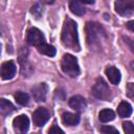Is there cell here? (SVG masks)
<instances>
[{"label": "cell", "mask_w": 134, "mask_h": 134, "mask_svg": "<svg viewBox=\"0 0 134 134\" xmlns=\"http://www.w3.org/2000/svg\"><path fill=\"white\" fill-rule=\"evenodd\" d=\"M19 62L21 64V71H22V73L25 74V75H29L32 72V68H31V65L28 63L27 58L25 55H20Z\"/></svg>", "instance_id": "cell-19"}, {"label": "cell", "mask_w": 134, "mask_h": 134, "mask_svg": "<svg viewBox=\"0 0 134 134\" xmlns=\"http://www.w3.org/2000/svg\"><path fill=\"white\" fill-rule=\"evenodd\" d=\"M13 128L16 134H25L29 128V119L25 114H21L14 118Z\"/></svg>", "instance_id": "cell-7"}, {"label": "cell", "mask_w": 134, "mask_h": 134, "mask_svg": "<svg viewBox=\"0 0 134 134\" xmlns=\"http://www.w3.org/2000/svg\"><path fill=\"white\" fill-rule=\"evenodd\" d=\"M49 119V112L46 108L39 107L32 114V121L37 127H42Z\"/></svg>", "instance_id": "cell-8"}, {"label": "cell", "mask_w": 134, "mask_h": 134, "mask_svg": "<svg viewBox=\"0 0 134 134\" xmlns=\"http://www.w3.org/2000/svg\"><path fill=\"white\" fill-rule=\"evenodd\" d=\"M122 129L126 134H134V125L131 121H124L122 122Z\"/></svg>", "instance_id": "cell-21"}, {"label": "cell", "mask_w": 134, "mask_h": 134, "mask_svg": "<svg viewBox=\"0 0 134 134\" xmlns=\"http://www.w3.org/2000/svg\"><path fill=\"white\" fill-rule=\"evenodd\" d=\"M30 12H31V14H34L37 18H39V17H40V15L42 14V9L39 7V4H38V3H37V4H35V5L31 7V10H30Z\"/></svg>", "instance_id": "cell-25"}, {"label": "cell", "mask_w": 134, "mask_h": 134, "mask_svg": "<svg viewBox=\"0 0 134 134\" xmlns=\"http://www.w3.org/2000/svg\"><path fill=\"white\" fill-rule=\"evenodd\" d=\"M105 72H106V75H107V77L109 79V81H110L111 84H113V85L119 84L120 79H121V75H120V71H119L116 67H114V66H109V67L106 68Z\"/></svg>", "instance_id": "cell-11"}, {"label": "cell", "mask_w": 134, "mask_h": 134, "mask_svg": "<svg viewBox=\"0 0 134 134\" xmlns=\"http://www.w3.org/2000/svg\"><path fill=\"white\" fill-rule=\"evenodd\" d=\"M92 94L94 97L98 99H106L109 97L110 88L108 84L104 81L103 77H97L93 87H92Z\"/></svg>", "instance_id": "cell-4"}, {"label": "cell", "mask_w": 134, "mask_h": 134, "mask_svg": "<svg viewBox=\"0 0 134 134\" xmlns=\"http://www.w3.org/2000/svg\"><path fill=\"white\" fill-rule=\"evenodd\" d=\"M38 50H39V52H41V53H43L45 55H48V57H54L55 52H57L55 48L52 45L47 44V43H44L41 46H39Z\"/></svg>", "instance_id": "cell-18"}, {"label": "cell", "mask_w": 134, "mask_h": 134, "mask_svg": "<svg viewBox=\"0 0 134 134\" xmlns=\"http://www.w3.org/2000/svg\"><path fill=\"white\" fill-rule=\"evenodd\" d=\"M61 68L64 73L71 77H76L80 74V66L77 59L70 53H66L63 55L61 61Z\"/></svg>", "instance_id": "cell-2"}, {"label": "cell", "mask_w": 134, "mask_h": 134, "mask_svg": "<svg viewBox=\"0 0 134 134\" xmlns=\"http://www.w3.org/2000/svg\"><path fill=\"white\" fill-rule=\"evenodd\" d=\"M100 132L103 134H119L118 131L112 126H103V127H100Z\"/></svg>", "instance_id": "cell-22"}, {"label": "cell", "mask_w": 134, "mask_h": 134, "mask_svg": "<svg viewBox=\"0 0 134 134\" xmlns=\"http://www.w3.org/2000/svg\"><path fill=\"white\" fill-rule=\"evenodd\" d=\"M127 95L134 100V83H129L127 85Z\"/></svg>", "instance_id": "cell-23"}, {"label": "cell", "mask_w": 134, "mask_h": 134, "mask_svg": "<svg viewBox=\"0 0 134 134\" xmlns=\"http://www.w3.org/2000/svg\"><path fill=\"white\" fill-rule=\"evenodd\" d=\"M115 10L120 16L128 17L134 14V1L132 0H117L114 3Z\"/></svg>", "instance_id": "cell-5"}, {"label": "cell", "mask_w": 134, "mask_h": 134, "mask_svg": "<svg viewBox=\"0 0 134 134\" xmlns=\"http://www.w3.org/2000/svg\"><path fill=\"white\" fill-rule=\"evenodd\" d=\"M117 112H118V115L120 117H128L131 115L132 113V107L129 103L127 102H121L119 105H118V108H117Z\"/></svg>", "instance_id": "cell-14"}, {"label": "cell", "mask_w": 134, "mask_h": 134, "mask_svg": "<svg viewBox=\"0 0 134 134\" xmlns=\"http://www.w3.org/2000/svg\"><path fill=\"white\" fill-rule=\"evenodd\" d=\"M126 41H127L128 45L130 46V48L132 49V51L134 52V40H132V39H130V38H126Z\"/></svg>", "instance_id": "cell-26"}, {"label": "cell", "mask_w": 134, "mask_h": 134, "mask_svg": "<svg viewBox=\"0 0 134 134\" xmlns=\"http://www.w3.org/2000/svg\"><path fill=\"white\" fill-rule=\"evenodd\" d=\"M47 90H48L47 85L45 83H40V84H38V85L32 87V89H31L32 97L37 102H44L46 99Z\"/></svg>", "instance_id": "cell-9"}, {"label": "cell", "mask_w": 134, "mask_h": 134, "mask_svg": "<svg viewBox=\"0 0 134 134\" xmlns=\"http://www.w3.org/2000/svg\"><path fill=\"white\" fill-rule=\"evenodd\" d=\"M69 8L76 16H83L86 12L85 7L83 6V3L80 2V1H71L69 3Z\"/></svg>", "instance_id": "cell-15"}, {"label": "cell", "mask_w": 134, "mask_h": 134, "mask_svg": "<svg viewBox=\"0 0 134 134\" xmlns=\"http://www.w3.org/2000/svg\"><path fill=\"white\" fill-rule=\"evenodd\" d=\"M115 117V113L111 110V109H103L99 113H98V118L100 121L103 122H108L113 120Z\"/></svg>", "instance_id": "cell-17"}, {"label": "cell", "mask_w": 134, "mask_h": 134, "mask_svg": "<svg viewBox=\"0 0 134 134\" xmlns=\"http://www.w3.org/2000/svg\"><path fill=\"white\" fill-rule=\"evenodd\" d=\"M15 99L21 106H27L28 103H29V96H28V94L26 92H23V91H17L15 93Z\"/></svg>", "instance_id": "cell-20"}, {"label": "cell", "mask_w": 134, "mask_h": 134, "mask_svg": "<svg viewBox=\"0 0 134 134\" xmlns=\"http://www.w3.org/2000/svg\"><path fill=\"white\" fill-rule=\"evenodd\" d=\"M61 42L65 47L80 51L81 47L77 35V24L72 19L65 20L61 34Z\"/></svg>", "instance_id": "cell-1"}, {"label": "cell", "mask_w": 134, "mask_h": 134, "mask_svg": "<svg viewBox=\"0 0 134 134\" xmlns=\"http://www.w3.org/2000/svg\"><path fill=\"white\" fill-rule=\"evenodd\" d=\"M16 74V65L13 61H6L1 65L2 80H10Z\"/></svg>", "instance_id": "cell-10"}, {"label": "cell", "mask_w": 134, "mask_h": 134, "mask_svg": "<svg viewBox=\"0 0 134 134\" xmlns=\"http://www.w3.org/2000/svg\"><path fill=\"white\" fill-rule=\"evenodd\" d=\"M0 110H1V113L3 115H7V114H10L12 112L15 111V106L10 102H8L7 99L2 98L0 100Z\"/></svg>", "instance_id": "cell-16"}, {"label": "cell", "mask_w": 134, "mask_h": 134, "mask_svg": "<svg viewBox=\"0 0 134 134\" xmlns=\"http://www.w3.org/2000/svg\"><path fill=\"white\" fill-rule=\"evenodd\" d=\"M48 134H65L64 131L57 125H53L49 130H48Z\"/></svg>", "instance_id": "cell-24"}, {"label": "cell", "mask_w": 134, "mask_h": 134, "mask_svg": "<svg viewBox=\"0 0 134 134\" xmlns=\"http://www.w3.org/2000/svg\"><path fill=\"white\" fill-rule=\"evenodd\" d=\"M86 32H87V41L89 45H96L100 43L102 39L106 37L104 29L97 23L88 22L86 25Z\"/></svg>", "instance_id": "cell-3"}, {"label": "cell", "mask_w": 134, "mask_h": 134, "mask_svg": "<svg viewBox=\"0 0 134 134\" xmlns=\"http://www.w3.org/2000/svg\"><path fill=\"white\" fill-rule=\"evenodd\" d=\"M26 41L29 45L39 47L42 44L45 43V38L43 32L38 29L37 27H31L28 31H27V36H26Z\"/></svg>", "instance_id": "cell-6"}, {"label": "cell", "mask_w": 134, "mask_h": 134, "mask_svg": "<svg viewBox=\"0 0 134 134\" xmlns=\"http://www.w3.org/2000/svg\"><path fill=\"white\" fill-rule=\"evenodd\" d=\"M68 104H69V106H70L72 109H74V110L77 111V112L83 111V110L85 109V107H86V100H85V98H84L83 96H81V95H73L72 97L69 98Z\"/></svg>", "instance_id": "cell-12"}, {"label": "cell", "mask_w": 134, "mask_h": 134, "mask_svg": "<svg viewBox=\"0 0 134 134\" xmlns=\"http://www.w3.org/2000/svg\"><path fill=\"white\" fill-rule=\"evenodd\" d=\"M61 117H62V122L66 126H75L80 122V116L75 113L64 112Z\"/></svg>", "instance_id": "cell-13"}, {"label": "cell", "mask_w": 134, "mask_h": 134, "mask_svg": "<svg viewBox=\"0 0 134 134\" xmlns=\"http://www.w3.org/2000/svg\"><path fill=\"white\" fill-rule=\"evenodd\" d=\"M126 25H127V28H128V29H130L131 31H134V20L127 22Z\"/></svg>", "instance_id": "cell-27"}]
</instances>
